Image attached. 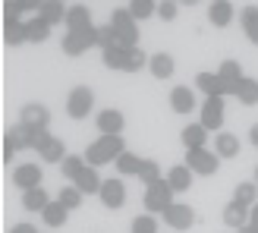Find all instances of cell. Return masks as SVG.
Segmentation results:
<instances>
[{
	"instance_id": "6da1fadb",
	"label": "cell",
	"mask_w": 258,
	"mask_h": 233,
	"mask_svg": "<svg viewBox=\"0 0 258 233\" xmlns=\"http://www.w3.org/2000/svg\"><path fill=\"white\" fill-rule=\"evenodd\" d=\"M123 151H126L123 136H101V139H95L92 145L85 148L82 158L92 167H101V164H117V158H120Z\"/></svg>"
},
{
	"instance_id": "7a4b0ae2",
	"label": "cell",
	"mask_w": 258,
	"mask_h": 233,
	"mask_svg": "<svg viewBox=\"0 0 258 233\" xmlns=\"http://www.w3.org/2000/svg\"><path fill=\"white\" fill-rule=\"evenodd\" d=\"M110 29H113V35H117V44L139 47V22L133 19L129 10H113L110 13Z\"/></svg>"
},
{
	"instance_id": "3957f363",
	"label": "cell",
	"mask_w": 258,
	"mask_h": 233,
	"mask_svg": "<svg viewBox=\"0 0 258 233\" xmlns=\"http://www.w3.org/2000/svg\"><path fill=\"white\" fill-rule=\"evenodd\" d=\"M35 139L38 133L29 129L25 123H16L4 133V161H13V151H25V148H35Z\"/></svg>"
},
{
	"instance_id": "277c9868",
	"label": "cell",
	"mask_w": 258,
	"mask_h": 233,
	"mask_svg": "<svg viewBox=\"0 0 258 233\" xmlns=\"http://www.w3.org/2000/svg\"><path fill=\"white\" fill-rule=\"evenodd\" d=\"M170 205H173V189L167 183V177L145 186V214H164Z\"/></svg>"
},
{
	"instance_id": "5b68a950",
	"label": "cell",
	"mask_w": 258,
	"mask_h": 233,
	"mask_svg": "<svg viewBox=\"0 0 258 233\" xmlns=\"http://www.w3.org/2000/svg\"><path fill=\"white\" fill-rule=\"evenodd\" d=\"M186 167L196 177H211V173H217V167H221V158H217V151L192 148V151H186Z\"/></svg>"
},
{
	"instance_id": "8992f818",
	"label": "cell",
	"mask_w": 258,
	"mask_h": 233,
	"mask_svg": "<svg viewBox=\"0 0 258 233\" xmlns=\"http://www.w3.org/2000/svg\"><path fill=\"white\" fill-rule=\"evenodd\" d=\"M92 107H95V92L88 85H76L67 95V113L73 120H85V116L92 113Z\"/></svg>"
},
{
	"instance_id": "52a82bcc",
	"label": "cell",
	"mask_w": 258,
	"mask_h": 233,
	"mask_svg": "<svg viewBox=\"0 0 258 233\" xmlns=\"http://www.w3.org/2000/svg\"><path fill=\"white\" fill-rule=\"evenodd\" d=\"M98 44V25H92V29H85V32H67L63 35V54H70V57H82L88 47H95Z\"/></svg>"
},
{
	"instance_id": "ba28073f",
	"label": "cell",
	"mask_w": 258,
	"mask_h": 233,
	"mask_svg": "<svg viewBox=\"0 0 258 233\" xmlns=\"http://www.w3.org/2000/svg\"><path fill=\"white\" fill-rule=\"evenodd\" d=\"M161 217H164V224L170 230H189L196 224V211H192V205H186V202H173Z\"/></svg>"
},
{
	"instance_id": "9c48e42d",
	"label": "cell",
	"mask_w": 258,
	"mask_h": 233,
	"mask_svg": "<svg viewBox=\"0 0 258 233\" xmlns=\"http://www.w3.org/2000/svg\"><path fill=\"white\" fill-rule=\"evenodd\" d=\"M35 151L41 154V161H57V164L67 161V148H63V142L57 136H50V133H38Z\"/></svg>"
},
{
	"instance_id": "30bf717a",
	"label": "cell",
	"mask_w": 258,
	"mask_h": 233,
	"mask_svg": "<svg viewBox=\"0 0 258 233\" xmlns=\"http://www.w3.org/2000/svg\"><path fill=\"white\" fill-rule=\"evenodd\" d=\"M199 123L208 129V133H221V126H224V98H205Z\"/></svg>"
},
{
	"instance_id": "8fae6325",
	"label": "cell",
	"mask_w": 258,
	"mask_h": 233,
	"mask_svg": "<svg viewBox=\"0 0 258 233\" xmlns=\"http://www.w3.org/2000/svg\"><path fill=\"white\" fill-rule=\"evenodd\" d=\"M19 123H25L35 133H47V123H50V110L44 104H25L19 110Z\"/></svg>"
},
{
	"instance_id": "7c38bea8",
	"label": "cell",
	"mask_w": 258,
	"mask_h": 233,
	"mask_svg": "<svg viewBox=\"0 0 258 233\" xmlns=\"http://www.w3.org/2000/svg\"><path fill=\"white\" fill-rule=\"evenodd\" d=\"M101 202H104V208H123V202H126V186H123V180L120 177H110L104 180V186H101Z\"/></svg>"
},
{
	"instance_id": "4fadbf2b",
	"label": "cell",
	"mask_w": 258,
	"mask_h": 233,
	"mask_svg": "<svg viewBox=\"0 0 258 233\" xmlns=\"http://www.w3.org/2000/svg\"><path fill=\"white\" fill-rule=\"evenodd\" d=\"M13 186H19L22 192L38 189L41 186V167L38 164H19L16 170H13Z\"/></svg>"
},
{
	"instance_id": "5bb4252c",
	"label": "cell",
	"mask_w": 258,
	"mask_h": 233,
	"mask_svg": "<svg viewBox=\"0 0 258 233\" xmlns=\"http://www.w3.org/2000/svg\"><path fill=\"white\" fill-rule=\"evenodd\" d=\"M95 123L101 129V136H120L123 133V126H126V116L117 110V107H107V110H101L95 116Z\"/></svg>"
},
{
	"instance_id": "9a60e30c",
	"label": "cell",
	"mask_w": 258,
	"mask_h": 233,
	"mask_svg": "<svg viewBox=\"0 0 258 233\" xmlns=\"http://www.w3.org/2000/svg\"><path fill=\"white\" fill-rule=\"evenodd\" d=\"M170 107H173V113H192L196 110V92L189 85H173L170 88Z\"/></svg>"
},
{
	"instance_id": "2e32d148",
	"label": "cell",
	"mask_w": 258,
	"mask_h": 233,
	"mask_svg": "<svg viewBox=\"0 0 258 233\" xmlns=\"http://www.w3.org/2000/svg\"><path fill=\"white\" fill-rule=\"evenodd\" d=\"M224 224L242 230L246 224H252V208H249V205H239V202H227V208H224Z\"/></svg>"
},
{
	"instance_id": "e0dca14e",
	"label": "cell",
	"mask_w": 258,
	"mask_h": 233,
	"mask_svg": "<svg viewBox=\"0 0 258 233\" xmlns=\"http://www.w3.org/2000/svg\"><path fill=\"white\" fill-rule=\"evenodd\" d=\"M217 76H221V82L227 85V95H236L239 82L246 79V76H242V70H239V63H236V60H224L221 67H217Z\"/></svg>"
},
{
	"instance_id": "ac0fdd59",
	"label": "cell",
	"mask_w": 258,
	"mask_h": 233,
	"mask_svg": "<svg viewBox=\"0 0 258 233\" xmlns=\"http://www.w3.org/2000/svg\"><path fill=\"white\" fill-rule=\"evenodd\" d=\"M196 88H202L208 98H227V85L221 82L217 73H199L196 76Z\"/></svg>"
},
{
	"instance_id": "d6986e66",
	"label": "cell",
	"mask_w": 258,
	"mask_h": 233,
	"mask_svg": "<svg viewBox=\"0 0 258 233\" xmlns=\"http://www.w3.org/2000/svg\"><path fill=\"white\" fill-rule=\"evenodd\" d=\"M192 177L196 173H192L186 164H173L170 170H167V183H170L173 192H189L192 189Z\"/></svg>"
},
{
	"instance_id": "ffe728a7",
	"label": "cell",
	"mask_w": 258,
	"mask_h": 233,
	"mask_svg": "<svg viewBox=\"0 0 258 233\" xmlns=\"http://www.w3.org/2000/svg\"><path fill=\"white\" fill-rule=\"evenodd\" d=\"M67 4L63 0H44L41 10H38V16H41L47 25H60V22H67Z\"/></svg>"
},
{
	"instance_id": "44dd1931",
	"label": "cell",
	"mask_w": 258,
	"mask_h": 233,
	"mask_svg": "<svg viewBox=\"0 0 258 233\" xmlns=\"http://www.w3.org/2000/svg\"><path fill=\"white\" fill-rule=\"evenodd\" d=\"M179 139H183L186 151H192V148H205V142H208V129H205L202 123H189V126H183Z\"/></svg>"
},
{
	"instance_id": "7402d4cb",
	"label": "cell",
	"mask_w": 258,
	"mask_h": 233,
	"mask_svg": "<svg viewBox=\"0 0 258 233\" xmlns=\"http://www.w3.org/2000/svg\"><path fill=\"white\" fill-rule=\"evenodd\" d=\"M148 70H151L154 79H170L173 70H176V63H173V57L167 54V50H161V54H154V57L148 60Z\"/></svg>"
},
{
	"instance_id": "603a6c76",
	"label": "cell",
	"mask_w": 258,
	"mask_h": 233,
	"mask_svg": "<svg viewBox=\"0 0 258 233\" xmlns=\"http://www.w3.org/2000/svg\"><path fill=\"white\" fill-rule=\"evenodd\" d=\"M50 202H54V199L47 196V189H44V186H38V189H29V192H22V208H25V211H38V214H41V211L47 208Z\"/></svg>"
},
{
	"instance_id": "cb8c5ba5",
	"label": "cell",
	"mask_w": 258,
	"mask_h": 233,
	"mask_svg": "<svg viewBox=\"0 0 258 233\" xmlns=\"http://www.w3.org/2000/svg\"><path fill=\"white\" fill-rule=\"evenodd\" d=\"M208 22L217 25V29H227V25L233 22V4H230V0H217V4H211Z\"/></svg>"
},
{
	"instance_id": "d4e9b609",
	"label": "cell",
	"mask_w": 258,
	"mask_h": 233,
	"mask_svg": "<svg viewBox=\"0 0 258 233\" xmlns=\"http://www.w3.org/2000/svg\"><path fill=\"white\" fill-rule=\"evenodd\" d=\"M73 186L79 189L82 196H88V192H101V186H104V180H101V177H98V170H95L92 164H88L85 170H82L79 177H76V183H73Z\"/></svg>"
},
{
	"instance_id": "484cf974",
	"label": "cell",
	"mask_w": 258,
	"mask_h": 233,
	"mask_svg": "<svg viewBox=\"0 0 258 233\" xmlns=\"http://www.w3.org/2000/svg\"><path fill=\"white\" fill-rule=\"evenodd\" d=\"M67 217H70V208H67V205H63V202H50L47 205V208L41 211V221L50 227V230H57V227H63V224H67Z\"/></svg>"
},
{
	"instance_id": "4316f807",
	"label": "cell",
	"mask_w": 258,
	"mask_h": 233,
	"mask_svg": "<svg viewBox=\"0 0 258 233\" xmlns=\"http://www.w3.org/2000/svg\"><path fill=\"white\" fill-rule=\"evenodd\" d=\"M50 29H54V25H47L41 16L25 19V35H29V41H32V44H44L47 38H50Z\"/></svg>"
},
{
	"instance_id": "83f0119b",
	"label": "cell",
	"mask_w": 258,
	"mask_h": 233,
	"mask_svg": "<svg viewBox=\"0 0 258 233\" xmlns=\"http://www.w3.org/2000/svg\"><path fill=\"white\" fill-rule=\"evenodd\" d=\"M126 50L129 47H123V44H107V47H101V60H104V67L107 70H123L126 67Z\"/></svg>"
},
{
	"instance_id": "f1b7e54d",
	"label": "cell",
	"mask_w": 258,
	"mask_h": 233,
	"mask_svg": "<svg viewBox=\"0 0 258 233\" xmlns=\"http://www.w3.org/2000/svg\"><path fill=\"white\" fill-rule=\"evenodd\" d=\"M214 151H217V158H236L239 154V139L233 133H217L214 136Z\"/></svg>"
},
{
	"instance_id": "f546056e",
	"label": "cell",
	"mask_w": 258,
	"mask_h": 233,
	"mask_svg": "<svg viewBox=\"0 0 258 233\" xmlns=\"http://www.w3.org/2000/svg\"><path fill=\"white\" fill-rule=\"evenodd\" d=\"M92 29V13L85 7H70L67 13V32H85Z\"/></svg>"
},
{
	"instance_id": "4dcf8cb0",
	"label": "cell",
	"mask_w": 258,
	"mask_h": 233,
	"mask_svg": "<svg viewBox=\"0 0 258 233\" xmlns=\"http://www.w3.org/2000/svg\"><path fill=\"white\" fill-rule=\"evenodd\" d=\"M239 22H242V35H246L252 44H258V7H246Z\"/></svg>"
},
{
	"instance_id": "1f68e13d",
	"label": "cell",
	"mask_w": 258,
	"mask_h": 233,
	"mask_svg": "<svg viewBox=\"0 0 258 233\" xmlns=\"http://www.w3.org/2000/svg\"><path fill=\"white\" fill-rule=\"evenodd\" d=\"M4 41H7V44H16V47L29 41V35H25V22H22V19L4 22Z\"/></svg>"
},
{
	"instance_id": "d6a6232c",
	"label": "cell",
	"mask_w": 258,
	"mask_h": 233,
	"mask_svg": "<svg viewBox=\"0 0 258 233\" xmlns=\"http://www.w3.org/2000/svg\"><path fill=\"white\" fill-rule=\"evenodd\" d=\"M139 170H142V158H139V154L123 151L117 158V173L120 177H139Z\"/></svg>"
},
{
	"instance_id": "836d02e7",
	"label": "cell",
	"mask_w": 258,
	"mask_h": 233,
	"mask_svg": "<svg viewBox=\"0 0 258 233\" xmlns=\"http://www.w3.org/2000/svg\"><path fill=\"white\" fill-rule=\"evenodd\" d=\"M233 202H239V205H252L258 202V183H246V180H242V183H236V189H233Z\"/></svg>"
},
{
	"instance_id": "e575fe53",
	"label": "cell",
	"mask_w": 258,
	"mask_h": 233,
	"mask_svg": "<svg viewBox=\"0 0 258 233\" xmlns=\"http://www.w3.org/2000/svg\"><path fill=\"white\" fill-rule=\"evenodd\" d=\"M236 98L242 101V104H258V79H252V76H246V79L239 82V88H236Z\"/></svg>"
},
{
	"instance_id": "d590c367",
	"label": "cell",
	"mask_w": 258,
	"mask_h": 233,
	"mask_svg": "<svg viewBox=\"0 0 258 233\" xmlns=\"http://www.w3.org/2000/svg\"><path fill=\"white\" fill-rule=\"evenodd\" d=\"M85 167H88V161H85V158H79V154H67V161L60 164V170H63V177H67L70 183H76V177H79Z\"/></svg>"
},
{
	"instance_id": "8d00e7d4",
	"label": "cell",
	"mask_w": 258,
	"mask_h": 233,
	"mask_svg": "<svg viewBox=\"0 0 258 233\" xmlns=\"http://www.w3.org/2000/svg\"><path fill=\"white\" fill-rule=\"evenodd\" d=\"M129 13H133V19H148V16H158V4L154 0H129Z\"/></svg>"
},
{
	"instance_id": "74e56055",
	"label": "cell",
	"mask_w": 258,
	"mask_h": 233,
	"mask_svg": "<svg viewBox=\"0 0 258 233\" xmlns=\"http://www.w3.org/2000/svg\"><path fill=\"white\" fill-rule=\"evenodd\" d=\"M148 60L151 57H145V50H142V47H129L126 50V67H123V73H142V67H148Z\"/></svg>"
},
{
	"instance_id": "f35d334b",
	"label": "cell",
	"mask_w": 258,
	"mask_h": 233,
	"mask_svg": "<svg viewBox=\"0 0 258 233\" xmlns=\"http://www.w3.org/2000/svg\"><path fill=\"white\" fill-rule=\"evenodd\" d=\"M161 177H164V173H161V164H158V161H151V158H145V161H142V170H139V180H142V183H145V186H151V183H158Z\"/></svg>"
},
{
	"instance_id": "ab89813d",
	"label": "cell",
	"mask_w": 258,
	"mask_h": 233,
	"mask_svg": "<svg viewBox=\"0 0 258 233\" xmlns=\"http://www.w3.org/2000/svg\"><path fill=\"white\" fill-rule=\"evenodd\" d=\"M57 202H63V205H67L70 211H76V208H79V205H82V192H79V189H76V186L70 183V186H63V189H60Z\"/></svg>"
},
{
	"instance_id": "60d3db41",
	"label": "cell",
	"mask_w": 258,
	"mask_h": 233,
	"mask_svg": "<svg viewBox=\"0 0 258 233\" xmlns=\"http://www.w3.org/2000/svg\"><path fill=\"white\" fill-rule=\"evenodd\" d=\"M133 233H158V217L154 214H139L133 221Z\"/></svg>"
},
{
	"instance_id": "b9f144b4",
	"label": "cell",
	"mask_w": 258,
	"mask_h": 233,
	"mask_svg": "<svg viewBox=\"0 0 258 233\" xmlns=\"http://www.w3.org/2000/svg\"><path fill=\"white\" fill-rule=\"evenodd\" d=\"M176 13H179V4H176V0H161V4H158V16H161L164 22H173Z\"/></svg>"
},
{
	"instance_id": "7bdbcfd3",
	"label": "cell",
	"mask_w": 258,
	"mask_h": 233,
	"mask_svg": "<svg viewBox=\"0 0 258 233\" xmlns=\"http://www.w3.org/2000/svg\"><path fill=\"white\" fill-rule=\"evenodd\" d=\"M113 41H117V35H113L110 22H107V25H98V47H107V44H113Z\"/></svg>"
},
{
	"instance_id": "ee69618b",
	"label": "cell",
	"mask_w": 258,
	"mask_h": 233,
	"mask_svg": "<svg viewBox=\"0 0 258 233\" xmlns=\"http://www.w3.org/2000/svg\"><path fill=\"white\" fill-rule=\"evenodd\" d=\"M41 4L44 0H16V7H19V13L25 16V13H35L38 16V10H41Z\"/></svg>"
},
{
	"instance_id": "f6af8a7d",
	"label": "cell",
	"mask_w": 258,
	"mask_h": 233,
	"mask_svg": "<svg viewBox=\"0 0 258 233\" xmlns=\"http://www.w3.org/2000/svg\"><path fill=\"white\" fill-rule=\"evenodd\" d=\"M10 233H38V230H35V224L22 221V224H16V227H10Z\"/></svg>"
},
{
	"instance_id": "bcb514c9",
	"label": "cell",
	"mask_w": 258,
	"mask_h": 233,
	"mask_svg": "<svg viewBox=\"0 0 258 233\" xmlns=\"http://www.w3.org/2000/svg\"><path fill=\"white\" fill-rule=\"evenodd\" d=\"M249 142H252V145H255V148H258V123H255V126H252V129H249Z\"/></svg>"
},
{
	"instance_id": "7dc6e473",
	"label": "cell",
	"mask_w": 258,
	"mask_h": 233,
	"mask_svg": "<svg viewBox=\"0 0 258 233\" xmlns=\"http://www.w3.org/2000/svg\"><path fill=\"white\" fill-rule=\"evenodd\" d=\"M239 233H258V221H252V224H246V227H242Z\"/></svg>"
},
{
	"instance_id": "c3c4849f",
	"label": "cell",
	"mask_w": 258,
	"mask_h": 233,
	"mask_svg": "<svg viewBox=\"0 0 258 233\" xmlns=\"http://www.w3.org/2000/svg\"><path fill=\"white\" fill-rule=\"evenodd\" d=\"M252 221H258V202L252 205Z\"/></svg>"
},
{
	"instance_id": "681fc988",
	"label": "cell",
	"mask_w": 258,
	"mask_h": 233,
	"mask_svg": "<svg viewBox=\"0 0 258 233\" xmlns=\"http://www.w3.org/2000/svg\"><path fill=\"white\" fill-rule=\"evenodd\" d=\"M176 4H199V0H176Z\"/></svg>"
},
{
	"instance_id": "f907efd6",
	"label": "cell",
	"mask_w": 258,
	"mask_h": 233,
	"mask_svg": "<svg viewBox=\"0 0 258 233\" xmlns=\"http://www.w3.org/2000/svg\"><path fill=\"white\" fill-rule=\"evenodd\" d=\"M255 183H258V170H255Z\"/></svg>"
}]
</instances>
